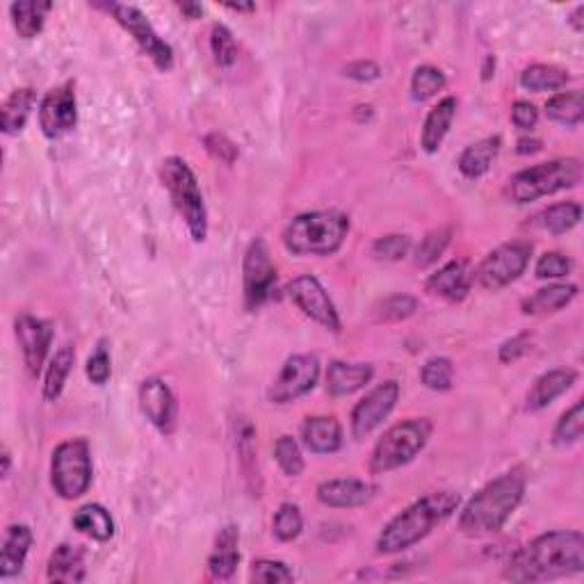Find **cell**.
<instances>
[{
    "mask_svg": "<svg viewBox=\"0 0 584 584\" xmlns=\"http://www.w3.org/2000/svg\"><path fill=\"white\" fill-rule=\"evenodd\" d=\"M434 427L429 418H409L393 425L379 438L370 457V473L384 475L411 464L425 450Z\"/></svg>",
    "mask_w": 584,
    "mask_h": 584,
    "instance_id": "cell-7",
    "label": "cell"
},
{
    "mask_svg": "<svg viewBox=\"0 0 584 584\" xmlns=\"http://www.w3.org/2000/svg\"><path fill=\"white\" fill-rule=\"evenodd\" d=\"M87 379L96 386H105L112 375V359H110V347L108 340H99L96 350L87 359Z\"/></svg>",
    "mask_w": 584,
    "mask_h": 584,
    "instance_id": "cell-47",
    "label": "cell"
},
{
    "mask_svg": "<svg viewBox=\"0 0 584 584\" xmlns=\"http://www.w3.org/2000/svg\"><path fill=\"white\" fill-rule=\"evenodd\" d=\"M73 530H78L85 537L105 543L115 537V521H112L110 511L103 505H85L80 507L71 518Z\"/></svg>",
    "mask_w": 584,
    "mask_h": 584,
    "instance_id": "cell-32",
    "label": "cell"
},
{
    "mask_svg": "<svg viewBox=\"0 0 584 584\" xmlns=\"http://www.w3.org/2000/svg\"><path fill=\"white\" fill-rule=\"evenodd\" d=\"M491 67L496 69V60L493 58H486V69H484V80H489L491 78Z\"/></svg>",
    "mask_w": 584,
    "mask_h": 584,
    "instance_id": "cell-58",
    "label": "cell"
},
{
    "mask_svg": "<svg viewBox=\"0 0 584 584\" xmlns=\"http://www.w3.org/2000/svg\"><path fill=\"white\" fill-rule=\"evenodd\" d=\"M345 76L352 80H359V83H370V80H377L381 76V69L375 62L370 60H359L352 62L345 67Z\"/></svg>",
    "mask_w": 584,
    "mask_h": 584,
    "instance_id": "cell-52",
    "label": "cell"
},
{
    "mask_svg": "<svg viewBox=\"0 0 584 584\" xmlns=\"http://www.w3.org/2000/svg\"><path fill=\"white\" fill-rule=\"evenodd\" d=\"M204 146H206V151L210 153V156L219 162H224V165H233V162L238 160V156H240L238 144H235L231 137H226L224 133H208L204 137Z\"/></svg>",
    "mask_w": 584,
    "mask_h": 584,
    "instance_id": "cell-49",
    "label": "cell"
},
{
    "mask_svg": "<svg viewBox=\"0 0 584 584\" xmlns=\"http://www.w3.org/2000/svg\"><path fill=\"white\" fill-rule=\"evenodd\" d=\"M445 83H448V80H445V73L441 69L432 67V64H423V67H418L411 76V99L416 103L434 99L438 92H443Z\"/></svg>",
    "mask_w": 584,
    "mask_h": 584,
    "instance_id": "cell-37",
    "label": "cell"
},
{
    "mask_svg": "<svg viewBox=\"0 0 584 584\" xmlns=\"http://www.w3.org/2000/svg\"><path fill=\"white\" fill-rule=\"evenodd\" d=\"M78 124V101H76V85L64 83L46 92L39 105V128L48 140H58V137L71 133Z\"/></svg>",
    "mask_w": 584,
    "mask_h": 584,
    "instance_id": "cell-14",
    "label": "cell"
},
{
    "mask_svg": "<svg viewBox=\"0 0 584 584\" xmlns=\"http://www.w3.org/2000/svg\"><path fill=\"white\" fill-rule=\"evenodd\" d=\"M397 400H400V384L397 381H384L372 388V391L356 402L352 409V436L365 438L370 436L375 429L391 416Z\"/></svg>",
    "mask_w": 584,
    "mask_h": 584,
    "instance_id": "cell-16",
    "label": "cell"
},
{
    "mask_svg": "<svg viewBox=\"0 0 584 584\" xmlns=\"http://www.w3.org/2000/svg\"><path fill=\"white\" fill-rule=\"evenodd\" d=\"M14 336H16V343H19L21 347L23 363H26L28 375L39 377V372H42L44 363L48 359V352H51L53 324L42 318H35V315L21 313V315H16V320H14Z\"/></svg>",
    "mask_w": 584,
    "mask_h": 584,
    "instance_id": "cell-15",
    "label": "cell"
},
{
    "mask_svg": "<svg viewBox=\"0 0 584 584\" xmlns=\"http://www.w3.org/2000/svg\"><path fill=\"white\" fill-rule=\"evenodd\" d=\"M32 546V530L23 523H14L5 530L3 550H0V578L10 580L23 571Z\"/></svg>",
    "mask_w": 584,
    "mask_h": 584,
    "instance_id": "cell-23",
    "label": "cell"
},
{
    "mask_svg": "<svg viewBox=\"0 0 584 584\" xmlns=\"http://www.w3.org/2000/svg\"><path fill=\"white\" fill-rule=\"evenodd\" d=\"M543 149L541 140H534V137H521V140L516 142V151L521 153V156H532V153H539Z\"/></svg>",
    "mask_w": 584,
    "mask_h": 584,
    "instance_id": "cell-53",
    "label": "cell"
},
{
    "mask_svg": "<svg viewBox=\"0 0 584 584\" xmlns=\"http://www.w3.org/2000/svg\"><path fill=\"white\" fill-rule=\"evenodd\" d=\"M511 121L521 131H532L539 121V110L530 101H516L514 108H511Z\"/></svg>",
    "mask_w": 584,
    "mask_h": 584,
    "instance_id": "cell-51",
    "label": "cell"
},
{
    "mask_svg": "<svg viewBox=\"0 0 584 584\" xmlns=\"http://www.w3.org/2000/svg\"><path fill=\"white\" fill-rule=\"evenodd\" d=\"M137 400H140V411L144 413V418L149 420L158 432L162 434L174 432L178 420V404L172 388H169L165 379L160 377L144 379L140 393H137Z\"/></svg>",
    "mask_w": 584,
    "mask_h": 584,
    "instance_id": "cell-17",
    "label": "cell"
},
{
    "mask_svg": "<svg viewBox=\"0 0 584 584\" xmlns=\"http://www.w3.org/2000/svg\"><path fill=\"white\" fill-rule=\"evenodd\" d=\"M372 377L375 368L370 363L331 361L327 368V393L331 397H347L368 386Z\"/></svg>",
    "mask_w": 584,
    "mask_h": 584,
    "instance_id": "cell-22",
    "label": "cell"
},
{
    "mask_svg": "<svg viewBox=\"0 0 584 584\" xmlns=\"http://www.w3.org/2000/svg\"><path fill=\"white\" fill-rule=\"evenodd\" d=\"M500 146H502V137L500 135H491V137H484V140L470 144L464 149V153L459 156V172L464 174L470 181H475V178H482L486 172H489L493 162H496L498 153H500Z\"/></svg>",
    "mask_w": 584,
    "mask_h": 584,
    "instance_id": "cell-27",
    "label": "cell"
},
{
    "mask_svg": "<svg viewBox=\"0 0 584 584\" xmlns=\"http://www.w3.org/2000/svg\"><path fill=\"white\" fill-rule=\"evenodd\" d=\"M304 527V516L302 509L292 502H283V505L277 509V514L272 518V534L277 537L281 543H290L295 541L299 534H302Z\"/></svg>",
    "mask_w": 584,
    "mask_h": 584,
    "instance_id": "cell-39",
    "label": "cell"
},
{
    "mask_svg": "<svg viewBox=\"0 0 584 584\" xmlns=\"http://www.w3.org/2000/svg\"><path fill=\"white\" fill-rule=\"evenodd\" d=\"M584 432V404L582 400L573 402L571 409H566L562 413V418L557 420L555 432H553V443L559 448H566V445L578 443Z\"/></svg>",
    "mask_w": 584,
    "mask_h": 584,
    "instance_id": "cell-38",
    "label": "cell"
},
{
    "mask_svg": "<svg viewBox=\"0 0 584 584\" xmlns=\"http://www.w3.org/2000/svg\"><path fill=\"white\" fill-rule=\"evenodd\" d=\"M473 281L475 272L470 270V263L461 258V261L445 263L434 274H429V279L425 281V290L434 297L448 299V302H464Z\"/></svg>",
    "mask_w": 584,
    "mask_h": 584,
    "instance_id": "cell-18",
    "label": "cell"
},
{
    "mask_svg": "<svg viewBox=\"0 0 584 584\" xmlns=\"http://www.w3.org/2000/svg\"><path fill=\"white\" fill-rule=\"evenodd\" d=\"M160 178L174 201L178 215L183 217L185 226H188L192 240L204 242L208 235V210L192 167L183 158L172 156L162 162Z\"/></svg>",
    "mask_w": 584,
    "mask_h": 584,
    "instance_id": "cell-6",
    "label": "cell"
},
{
    "mask_svg": "<svg viewBox=\"0 0 584 584\" xmlns=\"http://www.w3.org/2000/svg\"><path fill=\"white\" fill-rule=\"evenodd\" d=\"M235 445H238L240 468L249 482V491L261 496V470H258V450H256V429L247 418H240L235 425Z\"/></svg>",
    "mask_w": 584,
    "mask_h": 584,
    "instance_id": "cell-28",
    "label": "cell"
},
{
    "mask_svg": "<svg viewBox=\"0 0 584 584\" xmlns=\"http://www.w3.org/2000/svg\"><path fill=\"white\" fill-rule=\"evenodd\" d=\"M350 233V217L338 210L297 215L283 231V245L295 256H331Z\"/></svg>",
    "mask_w": 584,
    "mask_h": 584,
    "instance_id": "cell-4",
    "label": "cell"
},
{
    "mask_svg": "<svg viewBox=\"0 0 584 584\" xmlns=\"http://www.w3.org/2000/svg\"><path fill=\"white\" fill-rule=\"evenodd\" d=\"M582 16H584V5H578V7H575V10H573V14H571V19H569V23H571V28H573L575 32H578V35H580V32L584 30Z\"/></svg>",
    "mask_w": 584,
    "mask_h": 584,
    "instance_id": "cell-55",
    "label": "cell"
},
{
    "mask_svg": "<svg viewBox=\"0 0 584 584\" xmlns=\"http://www.w3.org/2000/svg\"><path fill=\"white\" fill-rule=\"evenodd\" d=\"M302 438L311 452L331 454L343 445V427L334 416H308L302 427Z\"/></svg>",
    "mask_w": 584,
    "mask_h": 584,
    "instance_id": "cell-25",
    "label": "cell"
},
{
    "mask_svg": "<svg viewBox=\"0 0 584 584\" xmlns=\"http://www.w3.org/2000/svg\"><path fill=\"white\" fill-rule=\"evenodd\" d=\"M372 256L377 258V261H384V263H397L402 261V258L409 256L411 251V238L409 235H384V238H377L372 242Z\"/></svg>",
    "mask_w": 584,
    "mask_h": 584,
    "instance_id": "cell-44",
    "label": "cell"
},
{
    "mask_svg": "<svg viewBox=\"0 0 584 584\" xmlns=\"http://www.w3.org/2000/svg\"><path fill=\"white\" fill-rule=\"evenodd\" d=\"M240 530L238 525H226L215 537L213 553L208 557V573L213 580H231L240 564Z\"/></svg>",
    "mask_w": 584,
    "mask_h": 584,
    "instance_id": "cell-21",
    "label": "cell"
},
{
    "mask_svg": "<svg viewBox=\"0 0 584 584\" xmlns=\"http://www.w3.org/2000/svg\"><path fill=\"white\" fill-rule=\"evenodd\" d=\"M578 381V372L571 368H555L543 372L541 377L534 381L530 393H527L525 409L530 413H537L553 404L557 397H562L569 388Z\"/></svg>",
    "mask_w": 584,
    "mask_h": 584,
    "instance_id": "cell-20",
    "label": "cell"
},
{
    "mask_svg": "<svg viewBox=\"0 0 584 584\" xmlns=\"http://www.w3.org/2000/svg\"><path fill=\"white\" fill-rule=\"evenodd\" d=\"M459 493L454 491H434L427 493L416 502L400 511L395 518L386 523L377 539V553L379 555H395L402 550H409L416 543L423 541L436 525L457 511L459 507Z\"/></svg>",
    "mask_w": 584,
    "mask_h": 584,
    "instance_id": "cell-3",
    "label": "cell"
},
{
    "mask_svg": "<svg viewBox=\"0 0 584 584\" xmlns=\"http://www.w3.org/2000/svg\"><path fill=\"white\" fill-rule=\"evenodd\" d=\"M582 181V162L578 158H557L527 167L509 178L505 197L514 204H532V201L550 197L562 190H571Z\"/></svg>",
    "mask_w": 584,
    "mask_h": 584,
    "instance_id": "cell-5",
    "label": "cell"
},
{
    "mask_svg": "<svg viewBox=\"0 0 584 584\" xmlns=\"http://www.w3.org/2000/svg\"><path fill=\"white\" fill-rule=\"evenodd\" d=\"M582 219V208L575 201H562V204L548 206L543 213L537 215V224L543 231L553 233V235H562L569 233L571 229L580 224Z\"/></svg>",
    "mask_w": 584,
    "mask_h": 584,
    "instance_id": "cell-35",
    "label": "cell"
},
{
    "mask_svg": "<svg viewBox=\"0 0 584 584\" xmlns=\"http://www.w3.org/2000/svg\"><path fill=\"white\" fill-rule=\"evenodd\" d=\"M584 571V537L578 530L539 534L511 557L505 578L511 582H546Z\"/></svg>",
    "mask_w": 584,
    "mask_h": 584,
    "instance_id": "cell-1",
    "label": "cell"
},
{
    "mask_svg": "<svg viewBox=\"0 0 584 584\" xmlns=\"http://www.w3.org/2000/svg\"><path fill=\"white\" fill-rule=\"evenodd\" d=\"M454 117H457V99L454 96H445V99L438 101L427 112L423 133H420V146H423V151L429 153V156L441 149L443 140L450 133Z\"/></svg>",
    "mask_w": 584,
    "mask_h": 584,
    "instance_id": "cell-24",
    "label": "cell"
},
{
    "mask_svg": "<svg viewBox=\"0 0 584 584\" xmlns=\"http://www.w3.org/2000/svg\"><path fill=\"white\" fill-rule=\"evenodd\" d=\"M242 286H245L247 311H256L270 302L277 292V267L272 263L270 249L263 238L249 242L242 261Z\"/></svg>",
    "mask_w": 584,
    "mask_h": 584,
    "instance_id": "cell-11",
    "label": "cell"
},
{
    "mask_svg": "<svg viewBox=\"0 0 584 584\" xmlns=\"http://www.w3.org/2000/svg\"><path fill=\"white\" fill-rule=\"evenodd\" d=\"M178 10H181V14L188 16L190 21H197L201 19V14H204V7L197 3H178Z\"/></svg>",
    "mask_w": 584,
    "mask_h": 584,
    "instance_id": "cell-54",
    "label": "cell"
},
{
    "mask_svg": "<svg viewBox=\"0 0 584 584\" xmlns=\"http://www.w3.org/2000/svg\"><path fill=\"white\" fill-rule=\"evenodd\" d=\"M546 117L564 126H580L584 117L580 89H573V92H559L553 96V99H548Z\"/></svg>",
    "mask_w": 584,
    "mask_h": 584,
    "instance_id": "cell-36",
    "label": "cell"
},
{
    "mask_svg": "<svg viewBox=\"0 0 584 584\" xmlns=\"http://www.w3.org/2000/svg\"><path fill=\"white\" fill-rule=\"evenodd\" d=\"M35 105H37L35 89L30 87L14 89V92L5 99L3 110H0V115H3V133L19 135L23 128H26Z\"/></svg>",
    "mask_w": 584,
    "mask_h": 584,
    "instance_id": "cell-31",
    "label": "cell"
},
{
    "mask_svg": "<svg viewBox=\"0 0 584 584\" xmlns=\"http://www.w3.org/2000/svg\"><path fill=\"white\" fill-rule=\"evenodd\" d=\"M575 297H578L575 283H553L537 290L532 297H525L521 308L525 315H550L569 306Z\"/></svg>",
    "mask_w": 584,
    "mask_h": 584,
    "instance_id": "cell-29",
    "label": "cell"
},
{
    "mask_svg": "<svg viewBox=\"0 0 584 584\" xmlns=\"http://www.w3.org/2000/svg\"><path fill=\"white\" fill-rule=\"evenodd\" d=\"M452 379H454V365L450 359L445 356H434L429 359L423 370H420V381L429 388V391H450L452 388Z\"/></svg>",
    "mask_w": 584,
    "mask_h": 584,
    "instance_id": "cell-42",
    "label": "cell"
},
{
    "mask_svg": "<svg viewBox=\"0 0 584 584\" xmlns=\"http://www.w3.org/2000/svg\"><path fill=\"white\" fill-rule=\"evenodd\" d=\"M274 459L288 477H299L304 473V457L299 443L292 436H281L274 445Z\"/></svg>",
    "mask_w": 584,
    "mask_h": 584,
    "instance_id": "cell-43",
    "label": "cell"
},
{
    "mask_svg": "<svg viewBox=\"0 0 584 584\" xmlns=\"http://www.w3.org/2000/svg\"><path fill=\"white\" fill-rule=\"evenodd\" d=\"M53 10V3L48 0H21L10 5L12 26L21 39H32L44 30L46 16Z\"/></svg>",
    "mask_w": 584,
    "mask_h": 584,
    "instance_id": "cell-30",
    "label": "cell"
},
{
    "mask_svg": "<svg viewBox=\"0 0 584 584\" xmlns=\"http://www.w3.org/2000/svg\"><path fill=\"white\" fill-rule=\"evenodd\" d=\"M375 486L363 480H329L318 486V500L334 509H354L368 505L375 496Z\"/></svg>",
    "mask_w": 584,
    "mask_h": 584,
    "instance_id": "cell-19",
    "label": "cell"
},
{
    "mask_svg": "<svg viewBox=\"0 0 584 584\" xmlns=\"http://www.w3.org/2000/svg\"><path fill=\"white\" fill-rule=\"evenodd\" d=\"M569 80V71L555 64H532L521 73V85L530 92H557L566 87Z\"/></svg>",
    "mask_w": 584,
    "mask_h": 584,
    "instance_id": "cell-34",
    "label": "cell"
},
{
    "mask_svg": "<svg viewBox=\"0 0 584 584\" xmlns=\"http://www.w3.org/2000/svg\"><path fill=\"white\" fill-rule=\"evenodd\" d=\"M229 7V10H233V12H254L256 10V5H226Z\"/></svg>",
    "mask_w": 584,
    "mask_h": 584,
    "instance_id": "cell-57",
    "label": "cell"
},
{
    "mask_svg": "<svg viewBox=\"0 0 584 584\" xmlns=\"http://www.w3.org/2000/svg\"><path fill=\"white\" fill-rule=\"evenodd\" d=\"M573 270V261L569 256L559 254V251H548V254H543L537 267H534V272H537V279H562L566 274H571Z\"/></svg>",
    "mask_w": 584,
    "mask_h": 584,
    "instance_id": "cell-48",
    "label": "cell"
},
{
    "mask_svg": "<svg viewBox=\"0 0 584 584\" xmlns=\"http://www.w3.org/2000/svg\"><path fill=\"white\" fill-rule=\"evenodd\" d=\"M320 379V361L315 354H292L281 365L267 397L272 404H290L311 393Z\"/></svg>",
    "mask_w": 584,
    "mask_h": 584,
    "instance_id": "cell-12",
    "label": "cell"
},
{
    "mask_svg": "<svg viewBox=\"0 0 584 584\" xmlns=\"http://www.w3.org/2000/svg\"><path fill=\"white\" fill-rule=\"evenodd\" d=\"M532 242L511 240L491 251L475 270V279L484 290H502L521 279L532 258Z\"/></svg>",
    "mask_w": 584,
    "mask_h": 584,
    "instance_id": "cell-9",
    "label": "cell"
},
{
    "mask_svg": "<svg viewBox=\"0 0 584 584\" xmlns=\"http://www.w3.org/2000/svg\"><path fill=\"white\" fill-rule=\"evenodd\" d=\"M450 240H452V229H448V226L427 233L425 238L420 240V245L416 247V258H413V263H416L418 267L434 265L438 258L443 256V251L448 249Z\"/></svg>",
    "mask_w": 584,
    "mask_h": 584,
    "instance_id": "cell-41",
    "label": "cell"
},
{
    "mask_svg": "<svg viewBox=\"0 0 584 584\" xmlns=\"http://www.w3.org/2000/svg\"><path fill=\"white\" fill-rule=\"evenodd\" d=\"M46 578L60 584H76L85 580V550L73 543H60L48 559Z\"/></svg>",
    "mask_w": 584,
    "mask_h": 584,
    "instance_id": "cell-26",
    "label": "cell"
},
{
    "mask_svg": "<svg viewBox=\"0 0 584 584\" xmlns=\"http://www.w3.org/2000/svg\"><path fill=\"white\" fill-rule=\"evenodd\" d=\"M251 582H263V584H279V582H292L295 575L288 569V564L279 562V559H256L251 564L249 571Z\"/></svg>",
    "mask_w": 584,
    "mask_h": 584,
    "instance_id": "cell-46",
    "label": "cell"
},
{
    "mask_svg": "<svg viewBox=\"0 0 584 584\" xmlns=\"http://www.w3.org/2000/svg\"><path fill=\"white\" fill-rule=\"evenodd\" d=\"M418 311V299L411 295H391L377 306L379 322H400Z\"/></svg>",
    "mask_w": 584,
    "mask_h": 584,
    "instance_id": "cell-45",
    "label": "cell"
},
{
    "mask_svg": "<svg viewBox=\"0 0 584 584\" xmlns=\"http://www.w3.org/2000/svg\"><path fill=\"white\" fill-rule=\"evenodd\" d=\"M527 475L523 466H516L491 480L466 502L459 516V530L464 534H493L502 530L525 496Z\"/></svg>",
    "mask_w": 584,
    "mask_h": 584,
    "instance_id": "cell-2",
    "label": "cell"
},
{
    "mask_svg": "<svg viewBox=\"0 0 584 584\" xmlns=\"http://www.w3.org/2000/svg\"><path fill=\"white\" fill-rule=\"evenodd\" d=\"M286 295L308 320H313L315 324H320V327H324L327 331L338 334L340 331L338 311L334 302H331L329 292L324 290V286L318 279L311 277V274L292 279L286 286Z\"/></svg>",
    "mask_w": 584,
    "mask_h": 584,
    "instance_id": "cell-13",
    "label": "cell"
},
{
    "mask_svg": "<svg viewBox=\"0 0 584 584\" xmlns=\"http://www.w3.org/2000/svg\"><path fill=\"white\" fill-rule=\"evenodd\" d=\"M530 350H532V336L518 334V336H511L509 340H505V343L500 345L498 359H500V363H514Z\"/></svg>",
    "mask_w": 584,
    "mask_h": 584,
    "instance_id": "cell-50",
    "label": "cell"
},
{
    "mask_svg": "<svg viewBox=\"0 0 584 584\" xmlns=\"http://www.w3.org/2000/svg\"><path fill=\"white\" fill-rule=\"evenodd\" d=\"M0 459H3V470H0V475L7 477V475H10V468H12V454H10V450L5 448L3 450V457H0Z\"/></svg>",
    "mask_w": 584,
    "mask_h": 584,
    "instance_id": "cell-56",
    "label": "cell"
},
{
    "mask_svg": "<svg viewBox=\"0 0 584 584\" xmlns=\"http://www.w3.org/2000/svg\"><path fill=\"white\" fill-rule=\"evenodd\" d=\"M210 51L217 67L231 69L238 62V44H235L233 32L224 26V23H215L213 32H210Z\"/></svg>",
    "mask_w": 584,
    "mask_h": 584,
    "instance_id": "cell-40",
    "label": "cell"
},
{
    "mask_svg": "<svg viewBox=\"0 0 584 584\" xmlns=\"http://www.w3.org/2000/svg\"><path fill=\"white\" fill-rule=\"evenodd\" d=\"M103 7L112 14V19L135 39V44L140 46V51L153 62V67L158 71H169L174 67L172 46L158 35L156 28L151 26V21L146 19L140 7L124 3H110Z\"/></svg>",
    "mask_w": 584,
    "mask_h": 584,
    "instance_id": "cell-10",
    "label": "cell"
},
{
    "mask_svg": "<svg viewBox=\"0 0 584 584\" xmlns=\"http://www.w3.org/2000/svg\"><path fill=\"white\" fill-rule=\"evenodd\" d=\"M92 450L87 438H67L51 457V484L62 500H78L92 486Z\"/></svg>",
    "mask_w": 584,
    "mask_h": 584,
    "instance_id": "cell-8",
    "label": "cell"
},
{
    "mask_svg": "<svg viewBox=\"0 0 584 584\" xmlns=\"http://www.w3.org/2000/svg\"><path fill=\"white\" fill-rule=\"evenodd\" d=\"M73 361H76V352H73L71 345L60 347L55 356L48 363L46 368V377H44V397L48 402H55L64 391V384L71 375Z\"/></svg>",
    "mask_w": 584,
    "mask_h": 584,
    "instance_id": "cell-33",
    "label": "cell"
}]
</instances>
